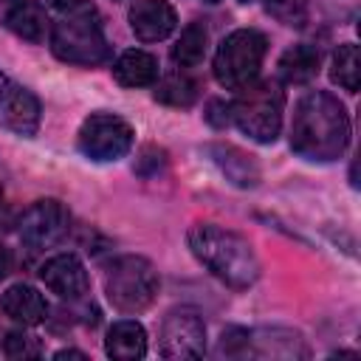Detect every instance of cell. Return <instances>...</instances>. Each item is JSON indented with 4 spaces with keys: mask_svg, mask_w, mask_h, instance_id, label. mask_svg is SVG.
I'll return each mask as SVG.
<instances>
[{
    "mask_svg": "<svg viewBox=\"0 0 361 361\" xmlns=\"http://www.w3.org/2000/svg\"><path fill=\"white\" fill-rule=\"evenodd\" d=\"M54 8L59 11L56 23L51 25V51L56 59L82 68H93L110 59V42L104 37L96 6L87 0H65Z\"/></svg>",
    "mask_w": 361,
    "mask_h": 361,
    "instance_id": "3957f363",
    "label": "cell"
},
{
    "mask_svg": "<svg viewBox=\"0 0 361 361\" xmlns=\"http://www.w3.org/2000/svg\"><path fill=\"white\" fill-rule=\"evenodd\" d=\"M161 279L155 265L141 254H121L107 265L104 293L121 313H141L158 296Z\"/></svg>",
    "mask_w": 361,
    "mask_h": 361,
    "instance_id": "5b68a950",
    "label": "cell"
},
{
    "mask_svg": "<svg viewBox=\"0 0 361 361\" xmlns=\"http://www.w3.org/2000/svg\"><path fill=\"white\" fill-rule=\"evenodd\" d=\"M39 279L51 293H56L59 299H68V302L82 299L90 288V276H87L85 262L71 251L48 257L39 265Z\"/></svg>",
    "mask_w": 361,
    "mask_h": 361,
    "instance_id": "30bf717a",
    "label": "cell"
},
{
    "mask_svg": "<svg viewBox=\"0 0 361 361\" xmlns=\"http://www.w3.org/2000/svg\"><path fill=\"white\" fill-rule=\"evenodd\" d=\"M104 353L116 361H138L147 355V330L135 319L113 322L104 336Z\"/></svg>",
    "mask_w": 361,
    "mask_h": 361,
    "instance_id": "2e32d148",
    "label": "cell"
},
{
    "mask_svg": "<svg viewBox=\"0 0 361 361\" xmlns=\"http://www.w3.org/2000/svg\"><path fill=\"white\" fill-rule=\"evenodd\" d=\"M265 8L274 20H279L282 25L290 28H302L307 23V11H310V0H265Z\"/></svg>",
    "mask_w": 361,
    "mask_h": 361,
    "instance_id": "603a6c76",
    "label": "cell"
},
{
    "mask_svg": "<svg viewBox=\"0 0 361 361\" xmlns=\"http://www.w3.org/2000/svg\"><path fill=\"white\" fill-rule=\"evenodd\" d=\"M110 71L121 87H147L158 82V59L141 48H130L118 54Z\"/></svg>",
    "mask_w": 361,
    "mask_h": 361,
    "instance_id": "ac0fdd59",
    "label": "cell"
},
{
    "mask_svg": "<svg viewBox=\"0 0 361 361\" xmlns=\"http://www.w3.org/2000/svg\"><path fill=\"white\" fill-rule=\"evenodd\" d=\"M206 121L212 124V127H226V124H231V113H228V102H220V99H212L209 102V110H206Z\"/></svg>",
    "mask_w": 361,
    "mask_h": 361,
    "instance_id": "d4e9b609",
    "label": "cell"
},
{
    "mask_svg": "<svg viewBox=\"0 0 361 361\" xmlns=\"http://www.w3.org/2000/svg\"><path fill=\"white\" fill-rule=\"evenodd\" d=\"M8 223V209H6V203H3V197H0V228Z\"/></svg>",
    "mask_w": 361,
    "mask_h": 361,
    "instance_id": "83f0119b",
    "label": "cell"
},
{
    "mask_svg": "<svg viewBox=\"0 0 361 361\" xmlns=\"http://www.w3.org/2000/svg\"><path fill=\"white\" fill-rule=\"evenodd\" d=\"M330 79L355 93L358 90V82H361V62H358V45L355 42H344L333 51V59H330Z\"/></svg>",
    "mask_w": 361,
    "mask_h": 361,
    "instance_id": "44dd1931",
    "label": "cell"
},
{
    "mask_svg": "<svg viewBox=\"0 0 361 361\" xmlns=\"http://www.w3.org/2000/svg\"><path fill=\"white\" fill-rule=\"evenodd\" d=\"M206 155L212 158V164L226 175L228 183L240 186V189H254L259 183V166L254 161V155L243 152L240 147L234 144H209L206 147Z\"/></svg>",
    "mask_w": 361,
    "mask_h": 361,
    "instance_id": "4fadbf2b",
    "label": "cell"
},
{
    "mask_svg": "<svg viewBox=\"0 0 361 361\" xmlns=\"http://www.w3.org/2000/svg\"><path fill=\"white\" fill-rule=\"evenodd\" d=\"M71 228V212L56 197L34 200L17 220V237L28 251H42L56 245Z\"/></svg>",
    "mask_w": 361,
    "mask_h": 361,
    "instance_id": "ba28073f",
    "label": "cell"
},
{
    "mask_svg": "<svg viewBox=\"0 0 361 361\" xmlns=\"http://www.w3.org/2000/svg\"><path fill=\"white\" fill-rule=\"evenodd\" d=\"M6 28L25 42H42L48 34V11L39 0H14L3 17Z\"/></svg>",
    "mask_w": 361,
    "mask_h": 361,
    "instance_id": "e0dca14e",
    "label": "cell"
},
{
    "mask_svg": "<svg viewBox=\"0 0 361 361\" xmlns=\"http://www.w3.org/2000/svg\"><path fill=\"white\" fill-rule=\"evenodd\" d=\"M133 141H135L133 124L116 113H90L76 133L79 152L96 164L121 161L133 149Z\"/></svg>",
    "mask_w": 361,
    "mask_h": 361,
    "instance_id": "52a82bcc",
    "label": "cell"
},
{
    "mask_svg": "<svg viewBox=\"0 0 361 361\" xmlns=\"http://www.w3.org/2000/svg\"><path fill=\"white\" fill-rule=\"evenodd\" d=\"M6 82H8V76H3V73H0V90H3V85H6Z\"/></svg>",
    "mask_w": 361,
    "mask_h": 361,
    "instance_id": "f1b7e54d",
    "label": "cell"
},
{
    "mask_svg": "<svg viewBox=\"0 0 361 361\" xmlns=\"http://www.w3.org/2000/svg\"><path fill=\"white\" fill-rule=\"evenodd\" d=\"M245 350H251L259 358H307V347L302 336L282 327L245 333Z\"/></svg>",
    "mask_w": 361,
    "mask_h": 361,
    "instance_id": "9a60e30c",
    "label": "cell"
},
{
    "mask_svg": "<svg viewBox=\"0 0 361 361\" xmlns=\"http://www.w3.org/2000/svg\"><path fill=\"white\" fill-rule=\"evenodd\" d=\"M350 144V116L344 104L324 90L305 93L290 118V149L313 164H330Z\"/></svg>",
    "mask_w": 361,
    "mask_h": 361,
    "instance_id": "6da1fadb",
    "label": "cell"
},
{
    "mask_svg": "<svg viewBox=\"0 0 361 361\" xmlns=\"http://www.w3.org/2000/svg\"><path fill=\"white\" fill-rule=\"evenodd\" d=\"M54 358H82L85 361L87 355L82 350H59V353H54Z\"/></svg>",
    "mask_w": 361,
    "mask_h": 361,
    "instance_id": "4316f807",
    "label": "cell"
},
{
    "mask_svg": "<svg viewBox=\"0 0 361 361\" xmlns=\"http://www.w3.org/2000/svg\"><path fill=\"white\" fill-rule=\"evenodd\" d=\"M206 3H220V0H206Z\"/></svg>",
    "mask_w": 361,
    "mask_h": 361,
    "instance_id": "f546056e",
    "label": "cell"
},
{
    "mask_svg": "<svg viewBox=\"0 0 361 361\" xmlns=\"http://www.w3.org/2000/svg\"><path fill=\"white\" fill-rule=\"evenodd\" d=\"M3 353L8 358H39L42 355V344L37 336L23 333V330H11L3 338Z\"/></svg>",
    "mask_w": 361,
    "mask_h": 361,
    "instance_id": "cb8c5ba5",
    "label": "cell"
},
{
    "mask_svg": "<svg viewBox=\"0 0 361 361\" xmlns=\"http://www.w3.org/2000/svg\"><path fill=\"white\" fill-rule=\"evenodd\" d=\"M231 124L257 144H274L282 130L285 90L276 79H254L228 102Z\"/></svg>",
    "mask_w": 361,
    "mask_h": 361,
    "instance_id": "277c9868",
    "label": "cell"
},
{
    "mask_svg": "<svg viewBox=\"0 0 361 361\" xmlns=\"http://www.w3.org/2000/svg\"><path fill=\"white\" fill-rule=\"evenodd\" d=\"M245 3H251V0H245Z\"/></svg>",
    "mask_w": 361,
    "mask_h": 361,
    "instance_id": "4dcf8cb0",
    "label": "cell"
},
{
    "mask_svg": "<svg viewBox=\"0 0 361 361\" xmlns=\"http://www.w3.org/2000/svg\"><path fill=\"white\" fill-rule=\"evenodd\" d=\"M265 51H268V39L262 31H257V28L231 31L217 45V54L212 62L217 85L226 90H240V87L251 85L259 76Z\"/></svg>",
    "mask_w": 361,
    "mask_h": 361,
    "instance_id": "8992f818",
    "label": "cell"
},
{
    "mask_svg": "<svg viewBox=\"0 0 361 361\" xmlns=\"http://www.w3.org/2000/svg\"><path fill=\"white\" fill-rule=\"evenodd\" d=\"M206 48H209V28L195 20L175 39V45H172V62L178 68H195V65L203 62Z\"/></svg>",
    "mask_w": 361,
    "mask_h": 361,
    "instance_id": "ffe728a7",
    "label": "cell"
},
{
    "mask_svg": "<svg viewBox=\"0 0 361 361\" xmlns=\"http://www.w3.org/2000/svg\"><path fill=\"white\" fill-rule=\"evenodd\" d=\"M39 99L17 85V82H6L3 90H0V124L23 138H31L37 130H39Z\"/></svg>",
    "mask_w": 361,
    "mask_h": 361,
    "instance_id": "8fae6325",
    "label": "cell"
},
{
    "mask_svg": "<svg viewBox=\"0 0 361 361\" xmlns=\"http://www.w3.org/2000/svg\"><path fill=\"white\" fill-rule=\"evenodd\" d=\"M127 20H130V31L141 42H161L175 31L178 11L169 0H133Z\"/></svg>",
    "mask_w": 361,
    "mask_h": 361,
    "instance_id": "7c38bea8",
    "label": "cell"
},
{
    "mask_svg": "<svg viewBox=\"0 0 361 361\" xmlns=\"http://www.w3.org/2000/svg\"><path fill=\"white\" fill-rule=\"evenodd\" d=\"M197 96H200V85L183 73L164 76L155 85V102L169 104V107H192L197 102Z\"/></svg>",
    "mask_w": 361,
    "mask_h": 361,
    "instance_id": "7402d4cb",
    "label": "cell"
},
{
    "mask_svg": "<svg viewBox=\"0 0 361 361\" xmlns=\"http://www.w3.org/2000/svg\"><path fill=\"white\" fill-rule=\"evenodd\" d=\"M319 62H322L319 48H313V45H307V42L290 45V48L279 56V62H276L279 79H282L285 85H307V82L319 73Z\"/></svg>",
    "mask_w": 361,
    "mask_h": 361,
    "instance_id": "d6986e66",
    "label": "cell"
},
{
    "mask_svg": "<svg viewBox=\"0 0 361 361\" xmlns=\"http://www.w3.org/2000/svg\"><path fill=\"white\" fill-rule=\"evenodd\" d=\"M0 307L8 319L20 322L23 327H37L48 319V302L45 296L25 282H17L11 288H6V293L0 296Z\"/></svg>",
    "mask_w": 361,
    "mask_h": 361,
    "instance_id": "5bb4252c",
    "label": "cell"
},
{
    "mask_svg": "<svg viewBox=\"0 0 361 361\" xmlns=\"http://www.w3.org/2000/svg\"><path fill=\"white\" fill-rule=\"evenodd\" d=\"M8 271H11V254H8V248L0 243V279H6Z\"/></svg>",
    "mask_w": 361,
    "mask_h": 361,
    "instance_id": "484cf974",
    "label": "cell"
},
{
    "mask_svg": "<svg viewBox=\"0 0 361 361\" xmlns=\"http://www.w3.org/2000/svg\"><path fill=\"white\" fill-rule=\"evenodd\" d=\"M186 243L195 259L212 276H217L223 285L234 290L251 288L262 274L254 245L231 228H223L214 223H195L186 234Z\"/></svg>",
    "mask_w": 361,
    "mask_h": 361,
    "instance_id": "7a4b0ae2",
    "label": "cell"
},
{
    "mask_svg": "<svg viewBox=\"0 0 361 361\" xmlns=\"http://www.w3.org/2000/svg\"><path fill=\"white\" fill-rule=\"evenodd\" d=\"M158 353L164 358H203L206 353L203 319L189 307L166 313L158 330Z\"/></svg>",
    "mask_w": 361,
    "mask_h": 361,
    "instance_id": "9c48e42d",
    "label": "cell"
}]
</instances>
